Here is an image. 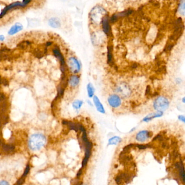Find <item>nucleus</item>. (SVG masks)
Masks as SVG:
<instances>
[{"label": "nucleus", "mask_w": 185, "mask_h": 185, "mask_svg": "<svg viewBox=\"0 0 185 185\" xmlns=\"http://www.w3.org/2000/svg\"><path fill=\"white\" fill-rule=\"evenodd\" d=\"M122 141V139L118 136H113L109 140L108 145H116Z\"/></svg>", "instance_id": "17"}, {"label": "nucleus", "mask_w": 185, "mask_h": 185, "mask_svg": "<svg viewBox=\"0 0 185 185\" xmlns=\"http://www.w3.org/2000/svg\"><path fill=\"white\" fill-rule=\"evenodd\" d=\"M83 104V102L82 100H75L72 103V107L74 109L79 110L82 107Z\"/></svg>", "instance_id": "20"}, {"label": "nucleus", "mask_w": 185, "mask_h": 185, "mask_svg": "<svg viewBox=\"0 0 185 185\" xmlns=\"http://www.w3.org/2000/svg\"><path fill=\"white\" fill-rule=\"evenodd\" d=\"M108 61L109 64H112V53H111V48L110 47H108Z\"/></svg>", "instance_id": "21"}, {"label": "nucleus", "mask_w": 185, "mask_h": 185, "mask_svg": "<svg viewBox=\"0 0 185 185\" xmlns=\"http://www.w3.org/2000/svg\"><path fill=\"white\" fill-rule=\"evenodd\" d=\"M6 100H7V98H6V95H4L3 93L0 92V103L4 102Z\"/></svg>", "instance_id": "24"}, {"label": "nucleus", "mask_w": 185, "mask_h": 185, "mask_svg": "<svg viewBox=\"0 0 185 185\" xmlns=\"http://www.w3.org/2000/svg\"><path fill=\"white\" fill-rule=\"evenodd\" d=\"M52 43H53L51 42V41L46 43V47H48V46H50L51 45H52Z\"/></svg>", "instance_id": "29"}, {"label": "nucleus", "mask_w": 185, "mask_h": 185, "mask_svg": "<svg viewBox=\"0 0 185 185\" xmlns=\"http://www.w3.org/2000/svg\"><path fill=\"white\" fill-rule=\"evenodd\" d=\"M136 146L138 147V148L139 149H141V150L145 149H146L148 148H151V145H149V144H146V145H144V144H136Z\"/></svg>", "instance_id": "23"}, {"label": "nucleus", "mask_w": 185, "mask_h": 185, "mask_svg": "<svg viewBox=\"0 0 185 185\" xmlns=\"http://www.w3.org/2000/svg\"><path fill=\"white\" fill-rule=\"evenodd\" d=\"M175 166L179 171V175L181 177L183 182H185V170H184V166L182 161H181L180 162H177L175 164Z\"/></svg>", "instance_id": "13"}, {"label": "nucleus", "mask_w": 185, "mask_h": 185, "mask_svg": "<svg viewBox=\"0 0 185 185\" xmlns=\"http://www.w3.org/2000/svg\"><path fill=\"white\" fill-rule=\"evenodd\" d=\"M48 23L53 28H59L61 26L60 21L56 17H52L49 20Z\"/></svg>", "instance_id": "15"}, {"label": "nucleus", "mask_w": 185, "mask_h": 185, "mask_svg": "<svg viewBox=\"0 0 185 185\" xmlns=\"http://www.w3.org/2000/svg\"><path fill=\"white\" fill-rule=\"evenodd\" d=\"M30 2L31 1L25 0V1H23L22 2H18V1L9 4L8 6H7L0 14V18H2V17H3L8 11L12 9L17 8L18 7H21V8L25 7L30 3Z\"/></svg>", "instance_id": "3"}, {"label": "nucleus", "mask_w": 185, "mask_h": 185, "mask_svg": "<svg viewBox=\"0 0 185 185\" xmlns=\"http://www.w3.org/2000/svg\"><path fill=\"white\" fill-rule=\"evenodd\" d=\"M102 27L104 32L107 35L110 36L111 34V27L109 23V19L108 17H105L102 19Z\"/></svg>", "instance_id": "8"}, {"label": "nucleus", "mask_w": 185, "mask_h": 185, "mask_svg": "<svg viewBox=\"0 0 185 185\" xmlns=\"http://www.w3.org/2000/svg\"><path fill=\"white\" fill-rule=\"evenodd\" d=\"M178 118H179V120L180 121H182V122L185 123V118L184 116H183V115H180V116H179V117H178Z\"/></svg>", "instance_id": "27"}, {"label": "nucleus", "mask_w": 185, "mask_h": 185, "mask_svg": "<svg viewBox=\"0 0 185 185\" xmlns=\"http://www.w3.org/2000/svg\"><path fill=\"white\" fill-rule=\"evenodd\" d=\"M179 10V11L180 12V14H181L183 15H185V1H184L181 2Z\"/></svg>", "instance_id": "22"}, {"label": "nucleus", "mask_w": 185, "mask_h": 185, "mask_svg": "<svg viewBox=\"0 0 185 185\" xmlns=\"http://www.w3.org/2000/svg\"><path fill=\"white\" fill-rule=\"evenodd\" d=\"M22 29H23V26L20 23H17L10 28L8 33L10 35H13L20 32L21 30H22Z\"/></svg>", "instance_id": "10"}, {"label": "nucleus", "mask_w": 185, "mask_h": 185, "mask_svg": "<svg viewBox=\"0 0 185 185\" xmlns=\"http://www.w3.org/2000/svg\"><path fill=\"white\" fill-rule=\"evenodd\" d=\"M47 48H45L44 51H42L39 49H36L35 50L34 52V55L36 58H38V59H40L44 56L45 54L47 53Z\"/></svg>", "instance_id": "16"}, {"label": "nucleus", "mask_w": 185, "mask_h": 185, "mask_svg": "<svg viewBox=\"0 0 185 185\" xmlns=\"http://www.w3.org/2000/svg\"><path fill=\"white\" fill-rule=\"evenodd\" d=\"M32 44V43L28 41V40H24L23 41L20 42V43H18L17 45V47L19 49H21V50H25L26 49V47Z\"/></svg>", "instance_id": "18"}, {"label": "nucleus", "mask_w": 185, "mask_h": 185, "mask_svg": "<svg viewBox=\"0 0 185 185\" xmlns=\"http://www.w3.org/2000/svg\"><path fill=\"white\" fill-rule=\"evenodd\" d=\"M53 53L54 55V56L57 58L59 61L61 62V67H66L65 65V61L64 58L62 53H61V50L59 49V47L58 46H55L54 47L53 50Z\"/></svg>", "instance_id": "7"}, {"label": "nucleus", "mask_w": 185, "mask_h": 185, "mask_svg": "<svg viewBox=\"0 0 185 185\" xmlns=\"http://www.w3.org/2000/svg\"><path fill=\"white\" fill-rule=\"evenodd\" d=\"M4 40V36L3 35H0V41H3Z\"/></svg>", "instance_id": "30"}, {"label": "nucleus", "mask_w": 185, "mask_h": 185, "mask_svg": "<svg viewBox=\"0 0 185 185\" xmlns=\"http://www.w3.org/2000/svg\"><path fill=\"white\" fill-rule=\"evenodd\" d=\"M185 100V98L184 97V98H183V99H182V100H183V102H184V103H185V100Z\"/></svg>", "instance_id": "31"}, {"label": "nucleus", "mask_w": 185, "mask_h": 185, "mask_svg": "<svg viewBox=\"0 0 185 185\" xmlns=\"http://www.w3.org/2000/svg\"><path fill=\"white\" fill-rule=\"evenodd\" d=\"M93 100H94V103L95 104V107L97 109V111L102 113H105V109L104 108L103 105L100 102L99 98L96 96H94Z\"/></svg>", "instance_id": "11"}, {"label": "nucleus", "mask_w": 185, "mask_h": 185, "mask_svg": "<svg viewBox=\"0 0 185 185\" xmlns=\"http://www.w3.org/2000/svg\"><path fill=\"white\" fill-rule=\"evenodd\" d=\"M82 168H81L79 171V172L77 174V177H80L81 176V175H82Z\"/></svg>", "instance_id": "28"}, {"label": "nucleus", "mask_w": 185, "mask_h": 185, "mask_svg": "<svg viewBox=\"0 0 185 185\" xmlns=\"http://www.w3.org/2000/svg\"><path fill=\"white\" fill-rule=\"evenodd\" d=\"M47 143V138L43 133H36L31 135L28 141V147L33 152L41 150Z\"/></svg>", "instance_id": "1"}, {"label": "nucleus", "mask_w": 185, "mask_h": 185, "mask_svg": "<svg viewBox=\"0 0 185 185\" xmlns=\"http://www.w3.org/2000/svg\"><path fill=\"white\" fill-rule=\"evenodd\" d=\"M67 66L69 71L73 74H77L80 70V64L79 61L73 56L70 57L68 59Z\"/></svg>", "instance_id": "4"}, {"label": "nucleus", "mask_w": 185, "mask_h": 185, "mask_svg": "<svg viewBox=\"0 0 185 185\" xmlns=\"http://www.w3.org/2000/svg\"><path fill=\"white\" fill-rule=\"evenodd\" d=\"M1 84L5 86H8V80L6 78H2V83H1Z\"/></svg>", "instance_id": "25"}, {"label": "nucleus", "mask_w": 185, "mask_h": 185, "mask_svg": "<svg viewBox=\"0 0 185 185\" xmlns=\"http://www.w3.org/2000/svg\"><path fill=\"white\" fill-rule=\"evenodd\" d=\"M117 92L122 95V96H128L129 95L130 90H129V87L125 84L123 85H120L119 86H117Z\"/></svg>", "instance_id": "9"}, {"label": "nucleus", "mask_w": 185, "mask_h": 185, "mask_svg": "<svg viewBox=\"0 0 185 185\" xmlns=\"http://www.w3.org/2000/svg\"><path fill=\"white\" fill-rule=\"evenodd\" d=\"M162 115H163V112H159V111L153 112V113H151V114H149L148 115H147L143 119V122H148L152 120L153 119H154L155 118L160 117L162 116Z\"/></svg>", "instance_id": "12"}, {"label": "nucleus", "mask_w": 185, "mask_h": 185, "mask_svg": "<svg viewBox=\"0 0 185 185\" xmlns=\"http://www.w3.org/2000/svg\"><path fill=\"white\" fill-rule=\"evenodd\" d=\"M87 94L88 96L90 98H92L94 97V93H95V89L92 84L89 83L87 85Z\"/></svg>", "instance_id": "19"}, {"label": "nucleus", "mask_w": 185, "mask_h": 185, "mask_svg": "<svg viewBox=\"0 0 185 185\" xmlns=\"http://www.w3.org/2000/svg\"><path fill=\"white\" fill-rule=\"evenodd\" d=\"M169 105V102L167 98L164 96H160L155 99L153 104V107L157 111L163 112L168 109Z\"/></svg>", "instance_id": "2"}, {"label": "nucleus", "mask_w": 185, "mask_h": 185, "mask_svg": "<svg viewBox=\"0 0 185 185\" xmlns=\"http://www.w3.org/2000/svg\"><path fill=\"white\" fill-rule=\"evenodd\" d=\"M153 136V133L148 130H142L136 135V139L139 142H144Z\"/></svg>", "instance_id": "6"}, {"label": "nucleus", "mask_w": 185, "mask_h": 185, "mask_svg": "<svg viewBox=\"0 0 185 185\" xmlns=\"http://www.w3.org/2000/svg\"><path fill=\"white\" fill-rule=\"evenodd\" d=\"M108 101L109 105L113 108H118L122 103L120 97L117 95H110L108 97Z\"/></svg>", "instance_id": "5"}, {"label": "nucleus", "mask_w": 185, "mask_h": 185, "mask_svg": "<svg viewBox=\"0 0 185 185\" xmlns=\"http://www.w3.org/2000/svg\"><path fill=\"white\" fill-rule=\"evenodd\" d=\"M0 185H10V184L6 180H0Z\"/></svg>", "instance_id": "26"}, {"label": "nucleus", "mask_w": 185, "mask_h": 185, "mask_svg": "<svg viewBox=\"0 0 185 185\" xmlns=\"http://www.w3.org/2000/svg\"><path fill=\"white\" fill-rule=\"evenodd\" d=\"M79 83V77L77 75H72L68 79V83L71 87L77 86Z\"/></svg>", "instance_id": "14"}]
</instances>
